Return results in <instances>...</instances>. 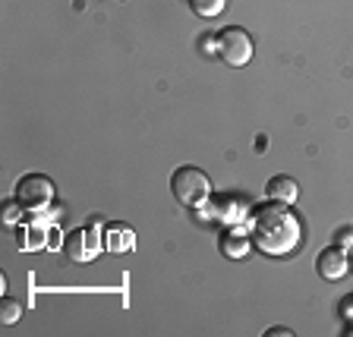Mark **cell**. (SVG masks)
Returning <instances> with one entry per match:
<instances>
[{"label":"cell","instance_id":"1","mask_svg":"<svg viewBox=\"0 0 353 337\" xmlns=\"http://www.w3.org/2000/svg\"><path fill=\"white\" fill-rule=\"evenodd\" d=\"M250 236L262 256H290L303 240L300 218L284 202H268L250 218Z\"/></svg>","mask_w":353,"mask_h":337},{"label":"cell","instance_id":"2","mask_svg":"<svg viewBox=\"0 0 353 337\" xmlns=\"http://www.w3.org/2000/svg\"><path fill=\"white\" fill-rule=\"evenodd\" d=\"M170 192L180 205L186 208H199L212 198V180H208L205 170L199 167H176L170 176Z\"/></svg>","mask_w":353,"mask_h":337},{"label":"cell","instance_id":"3","mask_svg":"<svg viewBox=\"0 0 353 337\" xmlns=\"http://www.w3.org/2000/svg\"><path fill=\"white\" fill-rule=\"evenodd\" d=\"M16 202L29 214H41L54 205V183L41 174H29L22 176L19 186H16Z\"/></svg>","mask_w":353,"mask_h":337},{"label":"cell","instance_id":"4","mask_svg":"<svg viewBox=\"0 0 353 337\" xmlns=\"http://www.w3.org/2000/svg\"><path fill=\"white\" fill-rule=\"evenodd\" d=\"M63 249L70 256V262H92L98 258V252L104 249V230L88 224V227H79L63 240Z\"/></svg>","mask_w":353,"mask_h":337},{"label":"cell","instance_id":"5","mask_svg":"<svg viewBox=\"0 0 353 337\" xmlns=\"http://www.w3.org/2000/svg\"><path fill=\"white\" fill-rule=\"evenodd\" d=\"M208 212H212V221H218V224H224V227H243L246 234H250V218H252L250 202L230 198V196L208 198Z\"/></svg>","mask_w":353,"mask_h":337},{"label":"cell","instance_id":"6","mask_svg":"<svg viewBox=\"0 0 353 337\" xmlns=\"http://www.w3.org/2000/svg\"><path fill=\"white\" fill-rule=\"evenodd\" d=\"M13 230H16V246H19L22 252H41L51 246L54 224L48 218H41V214H32V221H22Z\"/></svg>","mask_w":353,"mask_h":337},{"label":"cell","instance_id":"7","mask_svg":"<svg viewBox=\"0 0 353 337\" xmlns=\"http://www.w3.org/2000/svg\"><path fill=\"white\" fill-rule=\"evenodd\" d=\"M218 57L228 66H246L252 60V38L243 29H224L218 35Z\"/></svg>","mask_w":353,"mask_h":337},{"label":"cell","instance_id":"8","mask_svg":"<svg viewBox=\"0 0 353 337\" xmlns=\"http://www.w3.org/2000/svg\"><path fill=\"white\" fill-rule=\"evenodd\" d=\"M316 272H319V278L331 280V284L347 278V272H350V249H344V246H328V249H322L316 258Z\"/></svg>","mask_w":353,"mask_h":337},{"label":"cell","instance_id":"9","mask_svg":"<svg viewBox=\"0 0 353 337\" xmlns=\"http://www.w3.org/2000/svg\"><path fill=\"white\" fill-rule=\"evenodd\" d=\"M218 249H221V256L224 258H246L250 256V249H252V236L246 234L243 227H230V230L221 234Z\"/></svg>","mask_w":353,"mask_h":337},{"label":"cell","instance_id":"10","mask_svg":"<svg viewBox=\"0 0 353 337\" xmlns=\"http://www.w3.org/2000/svg\"><path fill=\"white\" fill-rule=\"evenodd\" d=\"M132 246H136L132 227H126V224H110V227H104V249H108L110 256H126V252H132Z\"/></svg>","mask_w":353,"mask_h":337},{"label":"cell","instance_id":"11","mask_svg":"<svg viewBox=\"0 0 353 337\" xmlns=\"http://www.w3.org/2000/svg\"><path fill=\"white\" fill-rule=\"evenodd\" d=\"M265 192H268V198L272 202H284V205H294L296 196H300V186H296L294 176H272L268 180V186H265Z\"/></svg>","mask_w":353,"mask_h":337},{"label":"cell","instance_id":"12","mask_svg":"<svg viewBox=\"0 0 353 337\" xmlns=\"http://www.w3.org/2000/svg\"><path fill=\"white\" fill-rule=\"evenodd\" d=\"M190 7H192V13L202 16V19H214V16L224 13L228 0H190Z\"/></svg>","mask_w":353,"mask_h":337},{"label":"cell","instance_id":"13","mask_svg":"<svg viewBox=\"0 0 353 337\" xmlns=\"http://www.w3.org/2000/svg\"><path fill=\"white\" fill-rule=\"evenodd\" d=\"M19 316H22V306H19V300H3V306H0V322L3 325H16L19 322Z\"/></svg>","mask_w":353,"mask_h":337},{"label":"cell","instance_id":"14","mask_svg":"<svg viewBox=\"0 0 353 337\" xmlns=\"http://www.w3.org/2000/svg\"><path fill=\"white\" fill-rule=\"evenodd\" d=\"M22 214H26V208H22L19 202H7V205H3V224L16 227V224H22Z\"/></svg>","mask_w":353,"mask_h":337},{"label":"cell","instance_id":"15","mask_svg":"<svg viewBox=\"0 0 353 337\" xmlns=\"http://www.w3.org/2000/svg\"><path fill=\"white\" fill-rule=\"evenodd\" d=\"M338 246H344V249H353V230H344V234L338 236Z\"/></svg>","mask_w":353,"mask_h":337},{"label":"cell","instance_id":"16","mask_svg":"<svg viewBox=\"0 0 353 337\" xmlns=\"http://www.w3.org/2000/svg\"><path fill=\"white\" fill-rule=\"evenodd\" d=\"M60 243H63V236H60V227L54 224V230H51V246H48V249H57Z\"/></svg>","mask_w":353,"mask_h":337},{"label":"cell","instance_id":"17","mask_svg":"<svg viewBox=\"0 0 353 337\" xmlns=\"http://www.w3.org/2000/svg\"><path fill=\"white\" fill-rule=\"evenodd\" d=\"M344 318H350L353 322V296H347L344 300Z\"/></svg>","mask_w":353,"mask_h":337},{"label":"cell","instance_id":"18","mask_svg":"<svg viewBox=\"0 0 353 337\" xmlns=\"http://www.w3.org/2000/svg\"><path fill=\"white\" fill-rule=\"evenodd\" d=\"M350 272H353V249H350Z\"/></svg>","mask_w":353,"mask_h":337}]
</instances>
